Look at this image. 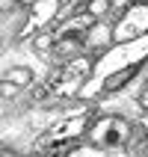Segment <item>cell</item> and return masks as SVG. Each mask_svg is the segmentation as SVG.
<instances>
[{"mask_svg":"<svg viewBox=\"0 0 148 157\" xmlns=\"http://www.w3.org/2000/svg\"><path fill=\"white\" fill-rule=\"evenodd\" d=\"M148 56V36H142V39H136V42H124L119 44L116 51L104 53V59H101V65H95V71H92V83H86V89H80V95L89 98L95 95L98 86L104 83V77H110L113 71H122V68H139V62Z\"/></svg>","mask_w":148,"mask_h":157,"instance_id":"6da1fadb","label":"cell"},{"mask_svg":"<svg viewBox=\"0 0 148 157\" xmlns=\"http://www.w3.org/2000/svg\"><path fill=\"white\" fill-rule=\"evenodd\" d=\"M148 36V3H136L122 15V21L113 27V42L124 44V42H136Z\"/></svg>","mask_w":148,"mask_h":157,"instance_id":"7a4b0ae2","label":"cell"},{"mask_svg":"<svg viewBox=\"0 0 148 157\" xmlns=\"http://www.w3.org/2000/svg\"><path fill=\"white\" fill-rule=\"evenodd\" d=\"M131 133V124L119 116H104L92 124V145L107 148V145H122Z\"/></svg>","mask_w":148,"mask_h":157,"instance_id":"3957f363","label":"cell"},{"mask_svg":"<svg viewBox=\"0 0 148 157\" xmlns=\"http://www.w3.org/2000/svg\"><path fill=\"white\" fill-rule=\"evenodd\" d=\"M86 124H89V116H71V119H65V122L59 124H53L51 128V140L53 142H62V140H74V136H80V133L86 131Z\"/></svg>","mask_w":148,"mask_h":157,"instance_id":"277c9868","label":"cell"},{"mask_svg":"<svg viewBox=\"0 0 148 157\" xmlns=\"http://www.w3.org/2000/svg\"><path fill=\"white\" fill-rule=\"evenodd\" d=\"M110 39H113V30L107 24H92L86 33H83V44H89V48H101V44H107Z\"/></svg>","mask_w":148,"mask_h":157,"instance_id":"5b68a950","label":"cell"},{"mask_svg":"<svg viewBox=\"0 0 148 157\" xmlns=\"http://www.w3.org/2000/svg\"><path fill=\"white\" fill-rule=\"evenodd\" d=\"M133 74H136V68H122V71H113L110 77H104V83H101L98 89H104V92H116V89H122L124 83L133 77Z\"/></svg>","mask_w":148,"mask_h":157,"instance_id":"8992f818","label":"cell"},{"mask_svg":"<svg viewBox=\"0 0 148 157\" xmlns=\"http://www.w3.org/2000/svg\"><path fill=\"white\" fill-rule=\"evenodd\" d=\"M56 9H59V0H36L33 3V18L42 21V24H47L56 15Z\"/></svg>","mask_w":148,"mask_h":157,"instance_id":"52a82bcc","label":"cell"},{"mask_svg":"<svg viewBox=\"0 0 148 157\" xmlns=\"http://www.w3.org/2000/svg\"><path fill=\"white\" fill-rule=\"evenodd\" d=\"M6 83H12V86H30V83H33V71L24 68V65L9 68L6 71Z\"/></svg>","mask_w":148,"mask_h":157,"instance_id":"ba28073f","label":"cell"},{"mask_svg":"<svg viewBox=\"0 0 148 157\" xmlns=\"http://www.w3.org/2000/svg\"><path fill=\"white\" fill-rule=\"evenodd\" d=\"M65 157H104V151L98 148V145H80V148L68 151Z\"/></svg>","mask_w":148,"mask_h":157,"instance_id":"9c48e42d","label":"cell"},{"mask_svg":"<svg viewBox=\"0 0 148 157\" xmlns=\"http://www.w3.org/2000/svg\"><path fill=\"white\" fill-rule=\"evenodd\" d=\"M107 9H110V0H89V6H86V12L92 18H101L107 12Z\"/></svg>","mask_w":148,"mask_h":157,"instance_id":"30bf717a","label":"cell"},{"mask_svg":"<svg viewBox=\"0 0 148 157\" xmlns=\"http://www.w3.org/2000/svg\"><path fill=\"white\" fill-rule=\"evenodd\" d=\"M139 104H142V107H145V110H148V89H145V92H142V95H139Z\"/></svg>","mask_w":148,"mask_h":157,"instance_id":"8fae6325","label":"cell"},{"mask_svg":"<svg viewBox=\"0 0 148 157\" xmlns=\"http://www.w3.org/2000/svg\"><path fill=\"white\" fill-rule=\"evenodd\" d=\"M3 157H15V154H3Z\"/></svg>","mask_w":148,"mask_h":157,"instance_id":"7c38bea8","label":"cell"}]
</instances>
